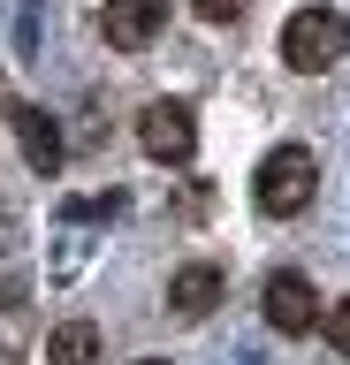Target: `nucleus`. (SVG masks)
Wrapping results in <instances>:
<instances>
[{"label": "nucleus", "mask_w": 350, "mask_h": 365, "mask_svg": "<svg viewBox=\"0 0 350 365\" xmlns=\"http://www.w3.org/2000/svg\"><path fill=\"white\" fill-rule=\"evenodd\" d=\"M312 190H320V160H312V145H274V153L259 160V175H252V205L267 213V221L304 213Z\"/></svg>", "instance_id": "obj_1"}, {"label": "nucleus", "mask_w": 350, "mask_h": 365, "mask_svg": "<svg viewBox=\"0 0 350 365\" xmlns=\"http://www.w3.org/2000/svg\"><path fill=\"white\" fill-rule=\"evenodd\" d=\"M343 53H350V16L343 8H297L282 23V61L297 76H327Z\"/></svg>", "instance_id": "obj_2"}, {"label": "nucleus", "mask_w": 350, "mask_h": 365, "mask_svg": "<svg viewBox=\"0 0 350 365\" xmlns=\"http://www.w3.org/2000/svg\"><path fill=\"white\" fill-rule=\"evenodd\" d=\"M259 304H267V327H274V335H312V327H320V289H312V282H304L297 267H282V274H267V289H259Z\"/></svg>", "instance_id": "obj_3"}, {"label": "nucleus", "mask_w": 350, "mask_h": 365, "mask_svg": "<svg viewBox=\"0 0 350 365\" xmlns=\"http://www.w3.org/2000/svg\"><path fill=\"white\" fill-rule=\"evenodd\" d=\"M138 145L160 160V168H183V160L198 153V122H190V107H183V99H153V107L138 114Z\"/></svg>", "instance_id": "obj_4"}, {"label": "nucleus", "mask_w": 350, "mask_h": 365, "mask_svg": "<svg viewBox=\"0 0 350 365\" xmlns=\"http://www.w3.org/2000/svg\"><path fill=\"white\" fill-rule=\"evenodd\" d=\"M160 23H168V0H107L99 31H107L115 53H145V46L160 38Z\"/></svg>", "instance_id": "obj_5"}, {"label": "nucleus", "mask_w": 350, "mask_h": 365, "mask_svg": "<svg viewBox=\"0 0 350 365\" xmlns=\"http://www.w3.org/2000/svg\"><path fill=\"white\" fill-rule=\"evenodd\" d=\"M213 304H221V267H206V259L175 267V282H168V312H183V319H206Z\"/></svg>", "instance_id": "obj_6"}, {"label": "nucleus", "mask_w": 350, "mask_h": 365, "mask_svg": "<svg viewBox=\"0 0 350 365\" xmlns=\"http://www.w3.org/2000/svg\"><path fill=\"white\" fill-rule=\"evenodd\" d=\"M8 122H16L24 160L38 168V175H53V168H61V130H53V114L46 107H8Z\"/></svg>", "instance_id": "obj_7"}, {"label": "nucleus", "mask_w": 350, "mask_h": 365, "mask_svg": "<svg viewBox=\"0 0 350 365\" xmlns=\"http://www.w3.org/2000/svg\"><path fill=\"white\" fill-rule=\"evenodd\" d=\"M92 358H99V327H92V319H69V327H53L46 365H92Z\"/></svg>", "instance_id": "obj_8"}, {"label": "nucleus", "mask_w": 350, "mask_h": 365, "mask_svg": "<svg viewBox=\"0 0 350 365\" xmlns=\"http://www.w3.org/2000/svg\"><path fill=\"white\" fill-rule=\"evenodd\" d=\"M320 327H327V342H335V358L350 365V297H343V304H335V312L320 319Z\"/></svg>", "instance_id": "obj_9"}, {"label": "nucleus", "mask_w": 350, "mask_h": 365, "mask_svg": "<svg viewBox=\"0 0 350 365\" xmlns=\"http://www.w3.org/2000/svg\"><path fill=\"white\" fill-rule=\"evenodd\" d=\"M190 8H198L206 23H236V16H244V0H190Z\"/></svg>", "instance_id": "obj_10"}, {"label": "nucleus", "mask_w": 350, "mask_h": 365, "mask_svg": "<svg viewBox=\"0 0 350 365\" xmlns=\"http://www.w3.org/2000/svg\"><path fill=\"white\" fill-rule=\"evenodd\" d=\"M138 365H168V358H138Z\"/></svg>", "instance_id": "obj_11"}]
</instances>
